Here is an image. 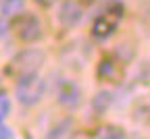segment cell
I'll return each mask as SVG.
<instances>
[{
  "mask_svg": "<svg viewBox=\"0 0 150 139\" xmlns=\"http://www.w3.org/2000/svg\"><path fill=\"white\" fill-rule=\"evenodd\" d=\"M100 137H125V133L121 129H115V127H106V129H102Z\"/></svg>",
  "mask_w": 150,
  "mask_h": 139,
  "instance_id": "11",
  "label": "cell"
},
{
  "mask_svg": "<svg viewBox=\"0 0 150 139\" xmlns=\"http://www.w3.org/2000/svg\"><path fill=\"white\" fill-rule=\"evenodd\" d=\"M115 27H117V17L108 13V15H102V17L96 19V23H94V29H92V31H94V35H96V37L104 39V37L112 35Z\"/></svg>",
  "mask_w": 150,
  "mask_h": 139,
  "instance_id": "6",
  "label": "cell"
},
{
  "mask_svg": "<svg viewBox=\"0 0 150 139\" xmlns=\"http://www.w3.org/2000/svg\"><path fill=\"white\" fill-rule=\"evenodd\" d=\"M110 104H112V93H108V91H100V93L92 100V106H94V110H96L98 114L106 112Z\"/></svg>",
  "mask_w": 150,
  "mask_h": 139,
  "instance_id": "8",
  "label": "cell"
},
{
  "mask_svg": "<svg viewBox=\"0 0 150 139\" xmlns=\"http://www.w3.org/2000/svg\"><path fill=\"white\" fill-rule=\"evenodd\" d=\"M6 33H8V27H6V23H2V21H0V42H2V39L6 37Z\"/></svg>",
  "mask_w": 150,
  "mask_h": 139,
  "instance_id": "13",
  "label": "cell"
},
{
  "mask_svg": "<svg viewBox=\"0 0 150 139\" xmlns=\"http://www.w3.org/2000/svg\"><path fill=\"white\" fill-rule=\"evenodd\" d=\"M23 8H25V2H23V0H0V15L6 17V19L21 15Z\"/></svg>",
  "mask_w": 150,
  "mask_h": 139,
  "instance_id": "7",
  "label": "cell"
},
{
  "mask_svg": "<svg viewBox=\"0 0 150 139\" xmlns=\"http://www.w3.org/2000/svg\"><path fill=\"white\" fill-rule=\"evenodd\" d=\"M81 17H83V8L77 2H73V0H67L59 11V21L65 27H75L81 21Z\"/></svg>",
  "mask_w": 150,
  "mask_h": 139,
  "instance_id": "4",
  "label": "cell"
},
{
  "mask_svg": "<svg viewBox=\"0 0 150 139\" xmlns=\"http://www.w3.org/2000/svg\"><path fill=\"white\" fill-rule=\"evenodd\" d=\"M11 137H13V131L6 125H2V121H0V139H11Z\"/></svg>",
  "mask_w": 150,
  "mask_h": 139,
  "instance_id": "12",
  "label": "cell"
},
{
  "mask_svg": "<svg viewBox=\"0 0 150 139\" xmlns=\"http://www.w3.org/2000/svg\"><path fill=\"white\" fill-rule=\"evenodd\" d=\"M15 33L19 39L23 42H38L42 37V23L35 15H17V21H15Z\"/></svg>",
  "mask_w": 150,
  "mask_h": 139,
  "instance_id": "3",
  "label": "cell"
},
{
  "mask_svg": "<svg viewBox=\"0 0 150 139\" xmlns=\"http://www.w3.org/2000/svg\"><path fill=\"white\" fill-rule=\"evenodd\" d=\"M38 2H42V4H52V2H56V0H38Z\"/></svg>",
  "mask_w": 150,
  "mask_h": 139,
  "instance_id": "14",
  "label": "cell"
},
{
  "mask_svg": "<svg viewBox=\"0 0 150 139\" xmlns=\"http://www.w3.org/2000/svg\"><path fill=\"white\" fill-rule=\"evenodd\" d=\"M59 102L65 108H77L81 102V89L71 81H65L61 91H59Z\"/></svg>",
  "mask_w": 150,
  "mask_h": 139,
  "instance_id": "5",
  "label": "cell"
},
{
  "mask_svg": "<svg viewBox=\"0 0 150 139\" xmlns=\"http://www.w3.org/2000/svg\"><path fill=\"white\" fill-rule=\"evenodd\" d=\"M44 60H46V54L42 50L31 48V50H25L21 54H17L11 65H13V71H17L19 77H21V75H27V73H35L44 65Z\"/></svg>",
  "mask_w": 150,
  "mask_h": 139,
  "instance_id": "2",
  "label": "cell"
},
{
  "mask_svg": "<svg viewBox=\"0 0 150 139\" xmlns=\"http://www.w3.org/2000/svg\"><path fill=\"white\" fill-rule=\"evenodd\" d=\"M73 127V123H71V118H69V121H63L59 127H54L50 133H48V137H65L67 133H69V129Z\"/></svg>",
  "mask_w": 150,
  "mask_h": 139,
  "instance_id": "9",
  "label": "cell"
},
{
  "mask_svg": "<svg viewBox=\"0 0 150 139\" xmlns=\"http://www.w3.org/2000/svg\"><path fill=\"white\" fill-rule=\"evenodd\" d=\"M44 91H46V83L35 73L21 75V77H19V81H17V87H15L17 100L21 102L23 106H35V104H40L42 98H44Z\"/></svg>",
  "mask_w": 150,
  "mask_h": 139,
  "instance_id": "1",
  "label": "cell"
},
{
  "mask_svg": "<svg viewBox=\"0 0 150 139\" xmlns=\"http://www.w3.org/2000/svg\"><path fill=\"white\" fill-rule=\"evenodd\" d=\"M8 114H11V98L6 93H0V121H4Z\"/></svg>",
  "mask_w": 150,
  "mask_h": 139,
  "instance_id": "10",
  "label": "cell"
}]
</instances>
